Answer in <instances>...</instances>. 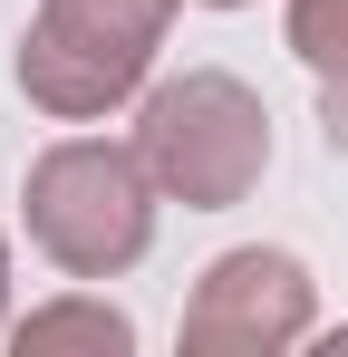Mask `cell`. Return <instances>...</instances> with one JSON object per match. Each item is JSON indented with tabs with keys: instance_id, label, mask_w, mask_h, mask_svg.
I'll return each mask as SVG.
<instances>
[{
	"instance_id": "cell-2",
	"label": "cell",
	"mask_w": 348,
	"mask_h": 357,
	"mask_svg": "<svg viewBox=\"0 0 348 357\" xmlns=\"http://www.w3.org/2000/svg\"><path fill=\"white\" fill-rule=\"evenodd\" d=\"M136 155L184 213H232L271 174V107L232 77V68H184L165 87H145L136 107Z\"/></svg>"
},
{
	"instance_id": "cell-5",
	"label": "cell",
	"mask_w": 348,
	"mask_h": 357,
	"mask_svg": "<svg viewBox=\"0 0 348 357\" xmlns=\"http://www.w3.org/2000/svg\"><path fill=\"white\" fill-rule=\"evenodd\" d=\"M10 338H20V357H49V348H97V357H126V348H136V319L78 290V299H49V309H29V319H10Z\"/></svg>"
},
{
	"instance_id": "cell-9",
	"label": "cell",
	"mask_w": 348,
	"mask_h": 357,
	"mask_svg": "<svg viewBox=\"0 0 348 357\" xmlns=\"http://www.w3.org/2000/svg\"><path fill=\"white\" fill-rule=\"evenodd\" d=\"M203 10H242V0H203Z\"/></svg>"
},
{
	"instance_id": "cell-7",
	"label": "cell",
	"mask_w": 348,
	"mask_h": 357,
	"mask_svg": "<svg viewBox=\"0 0 348 357\" xmlns=\"http://www.w3.org/2000/svg\"><path fill=\"white\" fill-rule=\"evenodd\" d=\"M319 135L329 155H348V77H319Z\"/></svg>"
},
{
	"instance_id": "cell-6",
	"label": "cell",
	"mask_w": 348,
	"mask_h": 357,
	"mask_svg": "<svg viewBox=\"0 0 348 357\" xmlns=\"http://www.w3.org/2000/svg\"><path fill=\"white\" fill-rule=\"evenodd\" d=\"M290 59L310 77H348V0H290Z\"/></svg>"
},
{
	"instance_id": "cell-8",
	"label": "cell",
	"mask_w": 348,
	"mask_h": 357,
	"mask_svg": "<svg viewBox=\"0 0 348 357\" xmlns=\"http://www.w3.org/2000/svg\"><path fill=\"white\" fill-rule=\"evenodd\" d=\"M0 338H10V241H0Z\"/></svg>"
},
{
	"instance_id": "cell-1",
	"label": "cell",
	"mask_w": 348,
	"mask_h": 357,
	"mask_svg": "<svg viewBox=\"0 0 348 357\" xmlns=\"http://www.w3.org/2000/svg\"><path fill=\"white\" fill-rule=\"evenodd\" d=\"M155 203L165 183L145 174V155L107 135H58L20 183V222L68 280H126L155 251Z\"/></svg>"
},
{
	"instance_id": "cell-3",
	"label": "cell",
	"mask_w": 348,
	"mask_h": 357,
	"mask_svg": "<svg viewBox=\"0 0 348 357\" xmlns=\"http://www.w3.org/2000/svg\"><path fill=\"white\" fill-rule=\"evenodd\" d=\"M174 0H39L20 39V97L58 126H87L145 87Z\"/></svg>"
},
{
	"instance_id": "cell-4",
	"label": "cell",
	"mask_w": 348,
	"mask_h": 357,
	"mask_svg": "<svg viewBox=\"0 0 348 357\" xmlns=\"http://www.w3.org/2000/svg\"><path fill=\"white\" fill-rule=\"evenodd\" d=\"M310 328H319V280L281 241H242L223 261H203V280L184 299L194 357H271V348H300Z\"/></svg>"
}]
</instances>
